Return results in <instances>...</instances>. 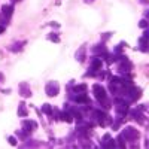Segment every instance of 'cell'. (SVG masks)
<instances>
[{
    "label": "cell",
    "mask_w": 149,
    "mask_h": 149,
    "mask_svg": "<svg viewBox=\"0 0 149 149\" xmlns=\"http://www.w3.org/2000/svg\"><path fill=\"white\" fill-rule=\"evenodd\" d=\"M15 46H9V49L12 52H18V51H21V49L24 48V45H26V42H18V43H14Z\"/></svg>",
    "instance_id": "7c38bea8"
},
{
    "label": "cell",
    "mask_w": 149,
    "mask_h": 149,
    "mask_svg": "<svg viewBox=\"0 0 149 149\" xmlns=\"http://www.w3.org/2000/svg\"><path fill=\"white\" fill-rule=\"evenodd\" d=\"M9 143H10V145H17V142H15L14 137H9Z\"/></svg>",
    "instance_id": "e0dca14e"
},
{
    "label": "cell",
    "mask_w": 149,
    "mask_h": 149,
    "mask_svg": "<svg viewBox=\"0 0 149 149\" xmlns=\"http://www.w3.org/2000/svg\"><path fill=\"white\" fill-rule=\"evenodd\" d=\"M103 140H104V142L102 143L103 146H115V142L110 139V136H109V134H106V136H104V137H103Z\"/></svg>",
    "instance_id": "4fadbf2b"
},
{
    "label": "cell",
    "mask_w": 149,
    "mask_h": 149,
    "mask_svg": "<svg viewBox=\"0 0 149 149\" xmlns=\"http://www.w3.org/2000/svg\"><path fill=\"white\" fill-rule=\"evenodd\" d=\"M42 110L45 112V113H48V115H52V107L49 106V104H43V107H42Z\"/></svg>",
    "instance_id": "5bb4252c"
},
{
    "label": "cell",
    "mask_w": 149,
    "mask_h": 149,
    "mask_svg": "<svg viewBox=\"0 0 149 149\" xmlns=\"http://www.w3.org/2000/svg\"><path fill=\"white\" fill-rule=\"evenodd\" d=\"M10 2H12V3H15V2H21V0H10Z\"/></svg>",
    "instance_id": "7402d4cb"
},
{
    "label": "cell",
    "mask_w": 149,
    "mask_h": 149,
    "mask_svg": "<svg viewBox=\"0 0 149 149\" xmlns=\"http://www.w3.org/2000/svg\"><path fill=\"white\" fill-rule=\"evenodd\" d=\"M93 54H107V49H106V46L102 43V45H97V46H94L93 48Z\"/></svg>",
    "instance_id": "52a82bcc"
},
{
    "label": "cell",
    "mask_w": 149,
    "mask_h": 149,
    "mask_svg": "<svg viewBox=\"0 0 149 149\" xmlns=\"http://www.w3.org/2000/svg\"><path fill=\"white\" fill-rule=\"evenodd\" d=\"M12 14H14V5H3L2 12H0V26L5 27V24L8 26Z\"/></svg>",
    "instance_id": "6da1fadb"
},
{
    "label": "cell",
    "mask_w": 149,
    "mask_h": 149,
    "mask_svg": "<svg viewBox=\"0 0 149 149\" xmlns=\"http://www.w3.org/2000/svg\"><path fill=\"white\" fill-rule=\"evenodd\" d=\"M91 69H93V70H98V69H102V60H98V58H93V60H91Z\"/></svg>",
    "instance_id": "8fae6325"
},
{
    "label": "cell",
    "mask_w": 149,
    "mask_h": 149,
    "mask_svg": "<svg viewBox=\"0 0 149 149\" xmlns=\"http://www.w3.org/2000/svg\"><path fill=\"white\" fill-rule=\"evenodd\" d=\"M146 39H148V31H145V34L139 39V43H140V49L143 52H146L148 51V46H146Z\"/></svg>",
    "instance_id": "ba28073f"
},
{
    "label": "cell",
    "mask_w": 149,
    "mask_h": 149,
    "mask_svg": "<svg viewBox=\"0 0 149 149\" xmlns=\"http://www.w3.org/2000/svg\"><path fill=\"white\" fill-rule=\"evenodd\" d=\"M48 39H49V40H54V42H60V37H58L57 34H49Z\"/></svg>",
    "instance_id": "9a60e30c"
},
{
    "label": "cell",
    "mask_w": 149,
    "mask_h": 149,
    "mask_svg": "<svg viewBox=\"0 0 149 149\" xmlns=\"http://www.w3.org/2000/svg\"><path fill=\"white\" fill-rule=\"evenodd\" d=\"M19 94H21L22 97H30V95H31V90H30L29 84L22 82V84L19 85Z\"/></svg>",
    "instance_id": "8992f818"
},
{
    "label": "cell",
    "mask_w": 149,
    "mask_h": 149,
    "mask_svg": "<svg viewBox=\"0 0 149 149\" xmlns=\"http://www.w3.org/2000/svg\"><path fill=\"white\" fill-rule=\"evenodd\" d=\"M45 91H46V94H48L49 97L57 95L58 91H60V85H58V82H55V81H49V82L46 84V86H45Z\"/></svg>",
    "instance_id": "277c9868"
},
{
    "label": "cell",
    "mask_w": 149,
    "mask_h": 149,
    "mask_svg": "<svg viewBox=\"0 0 149 149\" xmlns=\"http://www.w3.org/2000/svg\"><path fill=\"white\" fill-rule=\"evenodd\" d=\"M139 2H140V3H145V5H146V3H148V0H139Z\"/></svg>",
    "instance_id": "ffe728a7"
},
{
    "label": "cell",
    "mask_w": 149,
    "mask_h": 149,
    "mask_svg": "<svg viewBox=\"0 0 149 149\" xmlns=\"http://www.w3.org/2000/svg\"><path fill=\"white\" fill-rule=\"evenodd\" d=\"M85 49H86V48H85V45H82V46H81V49L76 52V60L79 61V63H82V61L85 60Z\"/></svg>",
    "instance_id": "9c48e42d"
},
{
    "label": "cell",
    "mask_w": 149,
    "mask_h": 149,
    "mask_svg": "<svg viewBox=\"0 0 149 149\" xmlns=\"http://www.w3.org/2000/svg\"><path fill=\"white\" fill-rule=\"evenodd\" d=\"M22 127H24V130H26L27 133L30 131H34L36 128H37V124L34 122V121H31V119H26V121H22Z\"/></svg>",
    "instance_id": "5b68a950"
},
{
    "label": "cell",
    "mask_w": 149,
    "mask_h": 149,
    "mask_svg": "<svg viewBox=\"0 0 149 149\" xmlns=\"http://www.w3.org/2000/svg\"><path fill=\"white\" fill-rule=\"evenodd\" d=\"M93 91H94V94H95V97H97V100L98 102H103V103H106V106H109L107 104V94H106V91H104V88L100 85V84H95L94 86H93Z\"/></svg>",
    "instance_id": "3957f363"
},
{
    "label": "cell",
    "mask_w": 149,
    "mask_h": 149,
    "mask_svg": "<svg viewBox=\"0 0 149 149\" xmlns=\"http://www.w3.org/2000/svg\"><path fill=\"white\" fill-rule=\"evenodd\" d=\"M2 79H3V74H2V73H0V84H2V82H3Z\"/></svg>",
    "instance_id": "44dd1931"
},
{
    "label": "cell",
    "mask_w": 149,
    "mask_h": 149,
    "mask_svg": "<svg viewBox=\"0 0 149 149\" xmlns=\"http://www.w3.org/2000/svg\"><path fill=\"white\" fill-rule=\"evenodd\" d=\"M139 27L146 29V27H148V21H146V19H142V21H140V24H139Z\"/></svg>",
    "instance_id": "2e32d148"
},
{
    "label": "cell",
    "mask_w": 149,
    "mask_h": 149,
    "mask_svg": "<svg viewBox=\"0 0 149 149\" xmlns=\"http://www.w3.org/2000/svg\"><path fill=\"white\" fill-rule=\"evenodd\" d=\"M84 2H85V3H93L94 0H84Z\"/></svg>",
    "instance_id": "d6986e66"
},
{
    "label": "cell",
    "mask_w": 149,
    "mask_h": 149,
    "mask_svg": "<svg viewBox=\"0 0 149 149\" xmlns=\"http://www.w3.org/2000/svg\"><path fill=\"white\" fill-rule=\"evenodd\" d=\"M18 116H27V109H26V103L21 102L18 106Z\"/></svg>",
    "instance_id": "30bf717a"
},
{
    "label": "cell",
    "mask_w": 149,
    "mask_h": 149,
    "mask_svg": "<svg viewBox=\"0 0 149 149\" xmlns=\"http://www.w3.org/2000/svg\"><path fill=\"white\" fill-rule=\"evenodd\" d=\"M3 31H5V27H3V26H0V33H3Z\"/></svg>",
    "instance_id": "ac0fdd59"
},
{
    "label": "cell",
    "mask_w": 149,
    "mask_h": 149,
    "mask_svg": "<svg viewBox=\"0 0 149 149\" xmlns=\"http://www.w3.org/2000/svg\"><path fill=\"white\" fill-rule=\"evenodd\" d=\"M139 131L136 130V128H133V127H125L124 128V131H122V134H121V137H124L125 140H128V142H134V140H137L139 139Z\"/></svg>",
    "instance_id": "7a4b0ae2"
}]
</instances>
